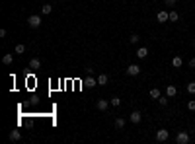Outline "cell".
I'll return each mask as SVG.
<instances>
[{
    "label": "cell",
    "instance_id": "7402d4cb",
    "mask_svg": "<svg viewBox=\"0 0 195 144\" xmlns=\"http://www.w3.org/2000/svg\"><path fill=\"white\" fill-rule=\"evenodd\" d=\"M158 103H160L162 107H166L168 105V95H160V98H158Z\"/></svg>",
    "mask_w": 195,
    "mask_h": 144
},
{
    "label": "cell",
    "instance_id": "484cf974",
    "mask_svg": "<svg viewBox=\"0 0 195 144\" xmlns=\"http://www.w3.org/2000/svg\"><path fill=\"white\" fill-rule=\"evenodd\" d=\"M164 2H166V6H176L178 0H164Z\"/></svg>",
    "mask_w": 195,
    "mask_h": 144
},
{
    "label": "cell",
    "instance_id": "ac0fdd59",
    "mask_svg": "<svg viewBox=\"0 0 195 144\" xmlns=\"http://www.w3.org/2000/svg\"><path fill=\"white\" fill-rule=\"evenodd\" d=\"M139 41H141V35H139V33H133V35H129V43H131V45H137Z\"/></svg>",
    "mask_w": 195,
    "mask_h": 144
},
{
    "label": "cell",
    "instance_id": "d6986e66",
    "mask_svg": "<svg viewBox=\"0 0 195 144\" xmlns=\"http://www.w3.org/2000/svg\"><path fill=\"white\" fill-rule=\"evenodd\" d=\"M14 53H16V55H24V53H25V45H22V43H20V45H16Z\"/></svg>",
    "mask_w": 195,
    "mask_h": 144
},
{
    "label": "cell",
    "instance_id": "3957f363",
    "mask_svg": "<svg viewBox=\"0 0 195 144\" xmlns=\"http://www.w3.org/2000/svg\"><path fill=\"white\" fill-rule=\"evenodd\" d=\"M170 138V131L168 129H158L156 131V142H166Z\"/></svg>",
    "mask_w": 195,
    "mask_h": 144
},
{
    "label": "cell",
    "instance_id": "5b68a950",
    "mask_svg": "<svg viewBox=\"0 0 195 144\" xmlns=\"http://www.w3.org/2000/svg\"><path fill=\"white\" fill-rule=\"evenodd\" d=\"M125 72H127L129 76H139V74H141V66L139 65H129L127 68H125Z\"/></svg>",
    "mask_w": 195,
    "mask_h": 144
},
{
    "label": "cell",
    "instance_id": "d4e9b609",
    "mask_svg": "<svg viewBox=\"0 0 195 144\" xmlns=\"http://www.w3.org/2000/svg\"><path fill=\"white\" fill-rule=\"evenodd\" d=\"M187 109L189 111H195V99H189L187 101Z\"/></svg>",
    "mask_w": 195,
    "mask_h": 144
},
{
    "label": "cell",
    "instance_id": "7a4b0ae2",
    "mask_svg": "<svg viewBox=\"0 0 195 144\" xmlns=\"http://www.w3.org/2000/svg\"><path fill=\"white\" fill-rule=\"evenodd\" d=\"M189 140H191V136H189V132H186V131H180L176 135V142L178 144H189Z\"/></svg>",
    "mask_w": 195,
    "mask_h": 144
},
{
    "label": "cell",
    "instance_id": "ffe728a7",
    "mask_svg": "<svg viewBox=\"0 0 195 144\" xmlns=\"http://www.w3.org/2000/svg\"><path fill=\"white\" fill-rule=\"evenodd\" d=\"M160 95H162V94H160V90H158V88H152V90H150V98H152V99H158Z\"/></svg>",
    "mask_w": 195,
    "mask_h": 144
},
{
    "label": "cell",
    "instance_id": "83f0119b",
    "mask_svg": "<svg viewBox=\"0 0 195 144\" xmlns=\"http://www.w3.org/2000/svg\"><path fill=\"white\" fill-rule=\"evenodd\" d=\"M193 45H195V41H193Z\"/></svg>",
    "mask_w": 195,
    "mask_h": 144
},
{
    "label": "cell",
    "instance_id": "e0dca14e",
    "mask_svg": "<svg viewBox=\"0 0 195 144\" xmlns=\"http://www.w3.org/2000/svg\"><path fill=\"white\" fill-rule=\"evenodd\" d=\"M182 65H183L182 57H174V58H172V66H174V68H180Z\"/></svg>",
    "mask_w": 195,
    "mask_h": 144
},
{
    "label": "cell",
    "instance_id": "2e32d148",
    "mask_svg": "<svg viewBox=\"0 0 195 144\" xmlns=\"http://www.w3.org/2000/svg\"><path fill=\"white\" fill-rule=\"evenodd\" d=\"M123 127H125V119L123 117H117V119H115V129L123 131Z\"/></svg>",
    "mask_w": 195,
    "mask_h": 144
},
{
    "label": "cell",
    "instance_id": "44dd1931",
    "mask_svg": "<svg viewBox=\"0 0 195 144\" xmlns=\"http://www.w3.org/2000/svg\"><path fill=\"white\" fill-rule=\"evenodd\" d=\"M109 101H111L113 107H119V105H121V98H119V95H113V98L109 99Z\"/></svg>",
    "mask_w": 195,
    "mask_h": 144
},
{
    "label": "cell",
    "instance_id": "7c38bea8",
    "mask_svg": "<svg viewBox=\"0 0 195 144\" xmlns=\"http://www.w3.org/2000/svg\"><path fill=\"white\" fill-rule=\"evenodd\" d=\"M39 66H41V61H39V58H31V61H29V68H31V70H37Z\"/></svg>",
    "mask_w": 195,
    "mask_h": 144
},
{
    "label": "cell",
    "instance_id": "5bb4252c",
    "mask_svg": "<svg viewBox=\"0 0 195 144\" xmlns=\"http://www.w3.org/2000/svg\"><path fill=\"white\" fill-rule=\"evenodd\" d=\"M10 140H14V142H18L20 140V138H22V132H20V131H12V132H10Z\"/></svg>",
    "mask_w": 195,
    "mask_h": 144
},
{
    "label": "cell",
    "instance_id": "8992f818",
    "mask_svg": "<svg viewBox=\"0 0 195 144\" xmlns=\"http://www.w3.org/2000/svg\"><path fill=\"white\" fill-rule=\"evenodd\" d=\"M109 105H111V101H109V99H98V101H96V107H98L99 111H107Z\"/></svg>",
    "mask_w": 195,
    "mask_h": 144
},
{
    "label": "cell",
    "instance_id": "52a82bcc",
    "mask_svg": "<svg viewBox=\"0 0 195 144\" xmlns=\"http://www.w3.org/2000/svg\"><path fill=\"white\" fill-rule=\"evenodd\" d=\"M141 119H143V113H141V111H133V113L129 115V121L133 123V125H137V123H141Z\"/></svg>",
    "mask_w": 195,
    "mask_h": 144
},
{
    "label": "cell",
    "instance_id": "6da1fadb",
    "mask_svg": "<svg viewBox=\"0 0 195 144\" xmlns=\"http://www.w3.org/2000/svg\"><path fill=\"white\" fill-rule=\"evenodd\" d=\"M41 22H43V20H41V16L39 14H31L29 16V18H28V25H29V28H39V25H41Z\"/></svg>",
    "mask_w": 195,
    "mask_h": 144
},
{
    "label": "cell",
    "instance_id": "4316f807",
    "mask_svg": "<svg viewBox=\"0 0 195 144\" xmlns=\"http://www.w3.org/2000/svg\"><path fill=\"white\" fill-rule=\"evenodd\" d=\"M187 65H189V68H195V58H189Z\"/></svg>",
    "mask_w": 195,
    "mask_h": 144
},
{
    "label": "cell",
    "instance_id": "9a60e30c",
    "mask_svg": "<svg viewBox=\"0 0 195 144\" xmlns=\"http://www.w3.org/2000/svg\"><path fill=\"white\" fill-rule=\"evenodd\" d=\"M53 12V6H51V4H43V6H41V14H43V16H49Z\"/></svg>",
    "mask_w": 195,
    "mask_h": 144
},
{
    "label": "cell",
    "instance_id": "cb8c5ba5",
    "mask_svg": "<svg viewBox=\"0 0 195 144\" xmlns=\"http://www.w3.org/2000/svg\"><path fill=\"white\" fill-rule=\"evenodd\" d=\"M180 20V14L178 12H170V22H178Z\"/></svg>",
    "mask_w": 195,
    "mask_h": 144
},
{
    "label": "cell",
    "instance_id": "30bf717a",
    "mask_svg": "<svg viewBox=\"0 0 195 144\" xmlns=\"http://www.w3.org/2000/svg\"><path fill=\"white\" fill-rule=\"evenodd\" d=\"M137 57H139V58H146V57H148V49H146V47H139V49H137Z\"/></svg>",
    "mask_w": 195,
    "mask_h": 144
},
{
    "label": "cell",
    "instance_id": "9c48e42d",
    "mask_svg": "<svg viewBox=\"0 0 195 144\" xmlns=\"http://www.w3.org/2000/svg\"><path fill=\"white\" fill-rule=\"evenodd\" d=\"M84 86H86V88H96L98 86V78H86V80H84Z\"/></svg>",
    "mask_w": 195,
    "mask_h": 144
},
{
    "label": "cell",
    "instance_id": "4fadbf2b",
    "mask_svg": "<svg viewBox=\"0 0 195 144\" xmlns=\"http://www.w3.org/2000/svg\"><path fill=\"white\" fill-rule=\"evenodd\" d=\"M2 62H4V65H12V62H14V55H12V53H6V55L2 57Z\"/></svg>",
    "mask_w": 195,
    "mask_h": 144
},
{
    "label": "cell",
    "instance_id": "277c9868",
    "mask_svg": "<svg viewBox=\"0 0 195 144\" xmlns=\"http://www.w3.org/2000/svg\"><path fill=\"white\" fill-rule=\"evenodd\" d=\"M156 22H158V24H166V22H170V12H166V10H160V12L156 14Z\"/></svg>",
    "mask_w": 195,
    "mask_h": 144
},
{
    "label": "cell",
    "instance_id": "8fae6325",
    "mask_svg": "<svg viewBox=\"0 0 195 144\" xmlns=\"http://www.w3.org/2000/svg\"><path fill=\"white\" fill-rule=\"evenodd\" d=\"M107 82H109V78H107V74H105V72L98 76V86H105Z\"/></svg>",
    "mask_w": 195,
    "mask_h": 144
},
{
    "label": "cell",
    "instance_id": "603a6c76",
    "mask_svg": "<svg viewBox=\"0 0 195 144\" xmlns=\"http://www.w3.org/2000/svg\"><path fill=\"white\" fill-rule=\"evenodd\" d=\"M186 90H187V94H195V82H189Z\"/></svg>",
    "mask_w": 195,
    "mask_h": 144
},
{
    "label": "cell",
    "instance_id": "ba28073f",
    "mask_svg": "<svg viewBox=\"0 0 195 144\" xmlns=\"http://www.w3.org/2000/svg\"><path fill=\"white\" fill-rule=\"evenodd\" d=\"M166 95H168V98H176V95H178V88L172 86V84H168V86H166Z\"/></svg>",
    "mask_w": 195,
    "mask_h": 144
}]
</instances>
